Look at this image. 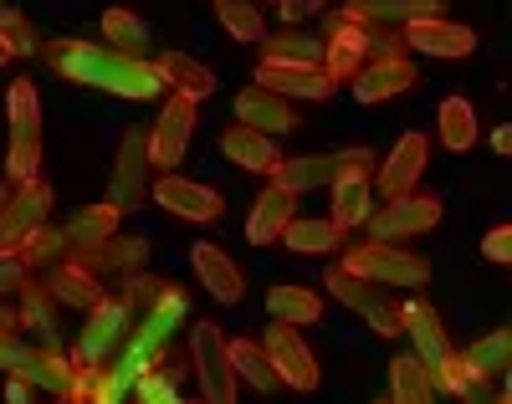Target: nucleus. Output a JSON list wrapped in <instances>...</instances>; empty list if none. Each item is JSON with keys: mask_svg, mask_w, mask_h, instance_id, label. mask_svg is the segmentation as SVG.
<instances>
[{"mask_svg": "<svg viewBox=\"0 0 512 404\" xmlns=\"http://www.w3.org/2000/svg\"><path fill=\"white\" fill-rule=\"evenodd\" d=\"M267 358H272V369L287 389H318V358L292 323L267 328Z\"/></svg>", "mask_w": 512, "mask_h": 404, "instance_id": "nucleus-13", "label": "nucleus"}, {"mask_svg": "<svg viewBox=\"0 0 512 404\" xmlns=\"http://www.w3.org/2000/svg\"><path fill=\"white\" fill-rule=\"evenodd\" d=\"M436 123H441V144H446L451 154L477 149L482 123H477V108L466 103V98H446V103H441V113H436Z\"/></svg>", "mask_w": 512, "mask_h": 404, "instance_id": "nucleus-32", "label": "nucleus"}, {"mask_svg": "<svg viewBox=\"0 0 512 404\" xmlns=\"http://www.w3.org/2000/svg\"><path fill=\"white\" fill-rule=\"evenodd\" d=\"M47 287H52V297H57L62 307H82V312L103 297V277H93L88 266H77L72 256L57 261V266H47Z\"/></svg>", "mask_w": 512, "mask_h": 404, "instance_id": "nucleus-26", "label": "nucleus"}, {"mask_svg": "<svg viewBox=\"0 0 512 404\" xmlns=\"http://www.w3.org/2000/svg\"><path fill=\"white\" fill-rule=\"evenodd\" d=\"M11 251L21 256L26 272H47V266H57V261H67V256H72V241H67V231H62V226H47V220H41V226H36L31 236H21Z\"/></svg>", "mask_w": 512, "mask_h": 404, "instance_id": "nucleus-28", "label": "nucleus"}, {"mask_svg": "<svg viewBox=\"0 0 512 404\" xmlns=\"http://www.w3.org/2000/svg\"><path fill=\"white\" fill-rule=\"evenodd\" d=\"M256 82L272 87V93L282 98H308V103H328L338 93V82L323 72V67H303V62H267L256 67Z\"/></svg>", "mask_w": 512, "mask_h": 404, "instance_id": "nucleus-14", "label": "nucleus"}, {"mask_svg": "<svg viewBox=\"0 0 512 404\" xmlns=\"http://www.w3.org/2000/svg\"><path fill=\"white\" fill-rule=\"evenodd\" d=\"M431 394H436V379H431V369H425V358L420 353L395 358L390 364V399L395 404H425Z\"/></svg>", "mask_w": 512, "mask_h": 404, "instance_id": "nucleus-31", "label": "nucleus"}, {"mask_svg": "<svg viewBox=\"0 0 512 404\" xmlns=\"http://www.w3.org/2000/svg\"><path fill=\"white\" fill-rule=\"evenodd\" d=\"M425 159H431V149H425L420 133H405V139L390 149V159H379L374 164V179H379V195L384 200H395V195H410L420 185V174H425Z\"/></svg>", "mask_w": 512, "mask_h": 404, "instance_id": "nucleus-16", "label": "nucleus"}, {"mask_svg": "<svg viewBox=\"0 0 512 404\" xmlns=\"http://www.w3.org/2000/svg\"><path fill=\"white\" fill-rule=\"evenodd\" d=\"M221 154H226L236 169H246V174H272V169L282 164L272 133H256V128H246V123L221 128Z\"/></svg>", "mask_w": 512, "mask_h": 404, "instance_id": "nucleus-19", "label": "nucleus"}, {"mask_svg": "<svg viewBox=\"0 0 512 404\" xmlns=\"http://www.w3.org/2000/svg\"><path fill=\"white\" fill-rule=\"evenodd\" d=\"M154 72L164 77V87H175V93H185V98H210L216 93V72H210L205 62H195V57H185V52H164L159 62H154Z\"/></svg>", "mask_w": 512, "mask_h": 404, "instance_id": "nucleus-27", "label": "nucleus"}, {"mask_svg": "<svg viewBox=\"0 0 512 404\" xmlns=\"http://www.w3.org/2000/svg\"><path fill=\"white\" fill-rule=\"evenodd\" d=\"M128 328H134L128 307H123L113 292H103V297L88 307V323H82V338H77L72 358H77V364H108V358L123 348Z\"/></svg>", "mask_w": 512, "mask_h": 404, "instance_id": "nucleus-6", "label": "nucleus"}, {"mask_svg": "<svg viewBox=\"0 0 512 404\" xmlns=\"http://www.w3.org/2000/svg\"><path fill=\"white\" fill-rule=\"evenodd\" d=\"M41 57H47V67L62 82H77V87H103V93H118V98H159L164 93V77L154 72V62L98 47V41H82V36L47 41Z\"/></svg>", "mask_w": 512, "mask_h": 404, "instance_id": "nucleus-1", "label": "nucleus"}, {"mask_svg": "<svg viewBox=\"0 0 512 404\" xmlns=\"http://www.w3.org/2000/svg\"><path fill=\"white\" fill-rule=\"evenodd\" d=\"M190 261H195V277L210 287V297L216 302H241L246 297V282H241V266L221 251V246H210V241H200L195 251H190Z\"/></svg>", "mask_w": 512, "mask_h": 404, "instance_id": "nucleus-23", "label": "nucleus"}, {"mask_svg": "<svg viewBox=\"0 0 512 404\" xmlns=\"http://www.w3.org/2000/svg\"><path fill=\"white\" fill-rule=\"evenodd\" d=\"M354 98L359 103H384V98H400L415 87V62L410 57H384V62H369L354 82Z\"/></svg>", "mask_w": 512, "mask_h": 404, "instance_id": "nucleus-20", "label": "nucleus"}, {"mask_svg": "<svg viewBox=\"0 0 512 404\" xmlns=\"http://www.w3.org/2000/svg\"><path fill=\"white\" fill-rule=\"evenodd\" d=\"M446 0H349L344 21L359 26H405V21H431L441 16Z\"/></svg>", "mask_w": 512, "mask_h": 404, "instance_id": "nucleus-21", "label": "nucleus"}, {"mask_svg": "<svg viewBox=\"0 0 512 404\" xmlns=\"http://www.w3.org/2000/svg\"><path fill=\"white\" fill-rule=\"evenodd\" d=\"M72 353L62 348V343H41V348H26V358L16 364V374L31 384V389H47V394H62L67 399V389H72Z\"/></svg>", "mask_w": 512, "mask_h": 404, "instance_id": "nucleus-18", "label": "nucleus"}, {"mask_svg": "<svg viewBox=\"0 0 512 404\" xmlns=\"http://www.w3.org/2000/svg\"><path fill=\"white\" fill-rule=\"evenodd\" d=\"M344 266H349L354 277L374 282V287H420V282H431V261L410 256L395 241H364V246L349 251Z\"/></svg>", "mask_w": 512, "mask_h": 404, "instance_id": "nucleus-3", "label": "nucleus"}, {"mask_svg": "<svg viewBox=\"0 0 512 404\" xmlns=\"http://www.w3.org/2000/svg\"><path fill=\"white\" fill-rule=\"evenodd\" d=\"M216 16H221L226 36H236V41H262L267 36V21L251 0H216Z\"/></svg>", "mask_w": 512, "mask_h": 404, "instance_id": "nucleus-40", "label": "nucleus"}, {"mask_svg": "<svg viewBox=\"0 0 512 404\" xmlns=\"http://www.w3.org/2000/svg\"><path fill=\"white\" fill-rule=\"evenodd\" d=\"M21 328H31L41 343H62V302L52 297L47 282H21Z\"/></svg>", "mask_w": 512, "mask_h": 404, "instance_id": "nucleus-24", "label": "nucleus"}, {"mask_svg": "<svg viewBox=\"0 0 512 404\" xmlns=\"http://www.w3.org/2000/svg\"><path fill=\"white\" fill-rule=\"evenodd\" d=\"M103 36L113 41V52H128V57H144L149 47V26L134 16V11H103Z\"/></svg>", "mask_w": 512, "mask_h": 404, "instance_id": "nucleus-38", "label": "nucleus"}, {"mask_svg": "<svg viewBox=\"0 0 512 404\" xmlns=\"http://www.w3.org/2000/svg\"><path fill=\"white\" fill-rule=\"evenodd\" d=\"M482 256H487V261H512V226H497V231H487V241H482Z\"/></svg>", "mask_w": 512, "mask_h": 404, "instance_id": "nucleus-45", "label": "nucleus"}, {"mask_svg": "<svg viewBox=\"0 0 512 404\" xmlns=\"http://www.w3.org/2000/svg\"><path fill=\"white\" fill-rule=\"evenodd\" d=\"M128 389H134L144 404H169V399H180V389L169 384L159 369H144V374H134V384H128Z\"/></svg>", "mask_w": 512, "mask_h": 404, "instance_id": "nucleus-42", "label": "nucleus"}, {"mask_svg": "<svg viewBox=\"0 0 512 404\" xmlns=\"http://www.w3.org/2000/svg\"><path fill=\"white\" fill-rule=\"evenodd\" d=\"M118 210H144L149 200V133L144 128H128L123 144H118V169H113V195Z\"/></svg>", "mask_w": 512, "mask_h": 404, "instance_id": "nucleus-9", "label": "nucleus"}, {"mask_svg": "<svg viewBox=\"0 0 512 404\" xmlns=\"http://www.w3.org/2000/svg\"><path fill=\"white\" fill-rule=\"evenodd\" d=\"M262 57H267V62H303V67H323V41H318V36H308V31H297V26H287V31L262 36Z\"/></svg>", "mask_w": 512, "mask_h": 404, "instance_id": "nucleus-33", "label": "nucleus"}, {"mask_svg": "<svg viewBox=\"0 0 512 404\" xmlns=\"http://www.w3.org/2000/svg\"><path fill=\"white\" fill-rule=\"evenodd\" d=\"M190 133H195V98L175 93L164 103L159 123L149 128V169H175L190 149Z\"/></svg>", "mask_w": 512, "mask_h": 404, "instance_id": "nucleus-8", "label": "nucleus"}, {"mask_svg": "<svg viewBox=\"0 0 512 404\" xmlns=\"http://www.w3.org/2000/svg\"><path fill=\"white\" fill-rule=\"evenodd\" d=\"M323 6H328V0H282V21H287V26H297V21L318 16Z\"/></svg>", "mask_w": 512, "mask_h": 404, "instance_id": "nucleus-46", "label": "nucleus"}, {"mask_svg": "<svg viewBox=\"0 0 512 404\" xmlns=\"http://www.w3.org/2000/svg\"><path fill=\"white\" fill-rule=\"evenodd\" d=\"M72 261L88 266L93 277H123V272H139V266L149 261V241L108 231V236H98L88 246H72Z\"/></svg>", "mask_w": 512, "mask_h": 404, "instance_id": "nucleus-11", "label": "nucleus"}, {"mask_svg": "<svg viewBox=\"0 0 512 404\" xmlns=\"http://www.w3.org/2000/svg\"><path fill=\"white\" fill-rule=\"evenodd\" d=\"M118 215H123V210H118L113 200H103V205H88V210H77V215L67 220L62 231H67V241H72V246H88V241H98V236L118 231Z\"/></svg>", "mask_w": 512, "mask_h": 404, "instance_id": "nucleus-36", "label": "nucleus"}, {"mask_svg": "<svg viewBox=\"0 0 512 404\" xmlns=\"http://www.w3.org/2000/svg\"><path fill=\"white\" fill-rule=\"evenodd\" d=\"M236 123H246V128H256V133H292L297 128V113H292V103L282 98V93H272V87H246V93L236 98Z\"/></svg>", "mask_w": 512, "mask_h": 404, "instance_id": "nucleus-17", "label": "nucleus"}, {"mask_svg": "<svg viewBox=\"0 0 512 404\" xmlns=\"http://www.w3.org/2000/svg\"><path fill=\"white\" fill-rule=\"evenodd\" d=\"M492 149H497V154L512 149V128H497V133H492Z\"/></svg>", "mask_w": 512, "mask_h": 404, "instance_id": "nucleus-50", "label": "nucleus"}, {"mask_svg": "<svg viewBox=\"0 0 512 404\" xmlns=\"http://www.w3.org/2000/svg\"><path fill=\"white\" fill-rule=\"evenodd\" d=\"M292 190H282L277 179L256 195V205H251V220H246V236H251V246H272L277 236H282V226L292 220Z\"/></svg>", "mask_w": 512, "mask_h": 404, "instance_id": "nucleus-25", "label": "nucleus"}, {"mask_svg": "<svg viewBox=\"0 0 512 404\" xmlns=\"http://www.w3.org/2000/svg\"><path fill=\"white\" fill-rule=\"evenodd\" d=\"M267 312H272L277 323L308 328V323H318V318H323V297H318V292H308V287H297V282H277V287L267 292Z\"/></svg>", "mask_w": 512, "mask_h": 404, "instance_id": "nucleus-29", "label": "nucleus"}, {"mask_svg": "<svg viewBox=\"0 0 512 404\" xmlns=\"http://www.w3.org/2000/svg\"><path fill=\"white\" fill-rule=\"evenodd\" d=\"M190 364L200 374V399H210V404L236 399V369H231V353H226V333L216 323L190 328Z\"/></svg>", "mask_w": 512, "mask_h": 404, "instance_id": "nucleus-4", "label": "nucleus"}, {"mask_svg": "<svg viewBox=\"0 0 512 404\" xmlns=\"http://www.w3.org/2000/svg\"><path fill=\"white\" fill-rule=\"evenodd\" d=\"M47 210H52V185L41 174L16 185V195H6V205H0V251H11L21 236H31L47 220Z\"/></svg>", "mask_w": 512, "mask_h": 404, "instance_id": "nucleus-12", "label": "nucleus"}, {"mask_svg": "<svg viewBox=\"0 0 512 404\" xmlns=\"http://www.w3.org/2000/svg\"><path fill=\"white\" fill-rule=\"evenodd\" d=\"M21 358H26V343H21L16 333H0V369H11V374H16Z\"/></svg>", "mask_w": 512, "mask_h": 404, "instance_id": "nucleus-47", "label": "nucleus"}, {"mask_svg": "<svg viewBox=\"0 0 512 404\" xmlns=\"http://www.w3.org/2000/svg\"><path fill=\"white\" fill-rule=\"evenodd\" d=\"M400 36H405V47H415L425 57H472L477 52V31L472 26H456V21H441V16L405 21Z\"/></svg>", "mask_w": 512, "mask_h": 404, "instance_id": "nucleus-15", "label": "nucleus"}, {"mask_svg": "<svg viewBox=\"0 0 512 404\" xmlns=\"http://www.w3.org/2000/svg\"><path fill=\"white\" fill-rule=\"evenodd\" d=\"M461 358H466L472 369H482L487 379H492V374H507V369H512V333H507V328H497L492 338H477Z\"/></svg>", "mask_w": 512, "mask_h": 404, "instance_id": "nucleus-39", "label": "nucleus"}, {"mask_svg": "<svg viewBox=\"0 0 512 404\" xmlns=\"http://www.w3.org/2000/svg\"><path fill=\"white\" fill-rule=\"evenodd\" d=\"M0 333H21V312L11 302H0Z\"/></svg>", "mask_w": 512, "mask_h": 404, "instance_id": "nucleus-48", "label": "nucleus"}, {"mask_svg": "<svg viewBox=\"0 0 512 404\" xmlns=\"http://www.w3.org/2000/svg\"><path fill=\"white\" fill-rule=\"evenodd\" d=\"M364 226L374 231V241H410V236H425L441 226V200L436 195H395L384 200L379 210H369Z\"/></svg>", "mask_w": 512, "mask_h": 404, "instance_id": "nucleus-5", "label": "nucleus"}, {"mask_svg": "<svg viewBox=\"0 0 512 404\" xmlns=\"http://www.w3.org/2000/svg\"><path fill=\"white\" fill-rule=\"evenodd\" d=\"M226 353H231L236 379H246L251 389H262V394L282 389V379H277V369H272V358H267V348H262V343H251V338H231V343H226Z\"/></svg>", "mask_w": 512, "mask_h": 404, "instance_id": "nucleus-30", "label": "nucleus"}, {"mask_svg": "<svg viewBox=\"0 0 512 404\" xmlns=\"http://www.w3.org/2000/svg\"><path fill=\"white\" fill-rule=\"evenodd\" d=\"M369 41L374 31L359 21H344V11L328 16V41H323V72L333 82H354L369 67Z\"/></svg>", "mask_w": 512, "mask_h": 404, "instance_id": "nucleus-7", "label": "nucleus"}, {"mask_svg": "<svg viewBox=\"0 0 512 404\" xmlns=\"http://www.w3.org/2000/svg\"><path fill=\"white\" fill-rule=\"evenodd\" d=\"M6 399H11V404H26V399H31V384H26V379L16 374V379L6 384Z\"/></svg>", "mask_w": 512, "mask_h": 404, "instance_id": "nucleus-49", "label": "nucleus"}, {"mask_svg": "<svg viewBox=\"0 0 512 404\" xmlns=\"http://www.w3.org/2000/svg\"><path fill=\"white\" fill-rule=\"evenodd\" d=\"M26 277H31V272L21 266V256H16V251H0V297H6V292H16Z\"/></svg>", "mask_w": 512, "mask_h": 404, "instance_id": "nucleus-44", "label": "nucleus"}, {"mask_svg": "<svg viewBox=\"0 0 512 404\" xmlns=\"http://www.w3.org/2000/svg\"><path fill=\"white\" fill-rule=\"evenodd\" d=\"M364 318H369V328L379 333V338H400L405 333V318H400V302H390V297H379L369 312H364Z\"/></svg>", "mask_w": 512, "mask_h": 404, "instance_id": "nucleus-43", "label": "nucleus"}, {"mask_svg": "<svg viewBox=\"0 0 512 404\" xmlns=\"http://www.w3.org/2000/svg\"><path fill=\"white\" fill-rule=\"evenodd\" d=\"M400 318H405V333L415 338V353L425 358V369H431V364H441V358L451 353L446 323H441V312H436L431 302H420V297L400 302Z\"/></svg>", "mask_w": 512, "mask_h": 404, "instance_id": "nucleus-22", "label": "nucleus"}, {"mask_svg": "<svg viewBox=\"0 0 512 404\" xmlns=\"http://www.w3.org/2000/svg\"><path fill=\"white\" fill-rule=\"evenodd\" d=\"M0 41H6L11 57L36 52V31H31V21H26L21 11H0Z\"/></svg>", "mask_w": 512, "mask_h": 404, "instance_id": "nucleus-41", "label": "nucleus"}, {"mask_svg": "<svg viewBox=\"0 0 512 404\" xmlns=\"http://www.w3.org/2000/svg\"><path fill=\"white\" fill-rule=\"evenodd\" d=\"M149 200L164 205L169 215H180V220H195V226H210V220L226 215V200L216 190L195 185V179H180V174H164L159 185H149Z\"/></svg>", "mask_w": 512, "mask_h": 404, "instance_id": "nucleus-10", "label": "nucleus"}, {"mask_svg": "<svg viewBox=\"0 0 512 404\" xmlns=\"http://www.w3.org/2000/svg\"><path fill=\"white\" fill-rule=\"evenodd\" d=\"M6 113H11V154H6V174L16 185L41 174V103H36V87L26 77L11 82L6 93Z\"/></svg>", "mask_w": 512, "mask_h": 404, "instance_id": "nucleus-2", "label": "nucleus"}, {"mask_svg": "<svg viewBox=\"0 0 512 404\" xmlns=\"http://www.w3.org/2000/svg\"><path fill=\"white\" fill-rule=\"evenodd\" d=\"M6 195H11V190H6V185H0V205H6Z\"/></svg>", "mask_w": 512, "mask_h": 404, "instance_id": "nucleus-51", "label": "nucleus"}, {"mask_svg": "<svg viewBox=\"0 0 512 404\" xmlns=\"http://www.w3.org/2000/svg\"><path fill=\"white\" fill-rule=\"evenodd\" d=\"M272 179H277L282 190H292V195L318 190V185H328V179H333V154H303V159H282V164L272 169Z\"/></svg>", "mask_w": 512, "mask_h": 404, "instance_id": "nucleus-35", "label": "nucleus"}, {"mask_svg": "<svg viewBox=\"0 0 512 404\" xmlns=\"http://www.w3.org/2000/svg\"><path fill=\"white\" fill-rule=\"evenodd\" d=\"M323 282L333 287V297H338V302H344V307H354V312H369V307L384 297V287H374V282L354 277L344 261H338V266H328V272H323Z\"/></svg>", "mask_w": 512, "mask_h": 404, "instance_id": "nucleus-37", "label": "nucleus"}, {"mask_svg": "<svg viewBox=\"0 0 512 404\" xmlns=\"http://www.w3.org/2000/svg\"><path fill=\"white\" fill-rule=\"evenodd\" d=\"M282 241L297 256H323V251H333L338 241H344V231H338L333 220H303V215H292L287 226H282Z\"/></svg>", "mask_w": 512, "mask_h": 404, "instance_id": "nucleus-34", "label": "nucleus"}]
</instances>
